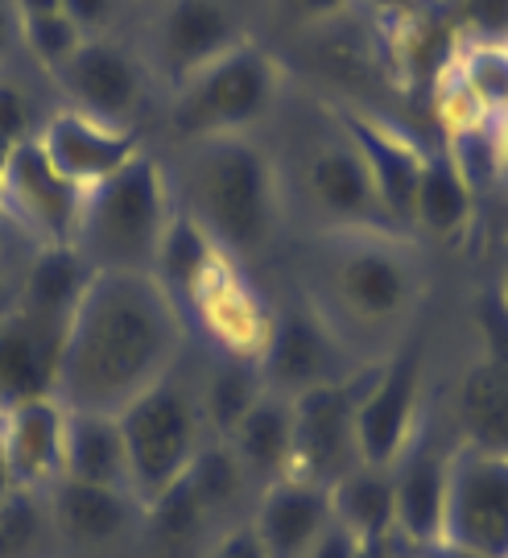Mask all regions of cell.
I'll list each match as a JSON object with an SVG mask.
<instances>
[{
	"label": "cell",
	"instance_id": "obj_16",
	"mask_svg": "<svg viewBox=\"0 0 508 558\" xmlns=\"http://www.w3.org/2000/svg\"><path fill=\"white\" fill-rule=\"evenodd\" d=\"M46 513L59 546L104 550V546H120L133 534L141 538L145 505L124 488H99V484L62 476L46 488Z\"/></svg>",
	"mask_w": 508,
	"mask_h": 558
},
{
	"label": "cell",
	"instance_id": "obj_45",
	"mask_svg": "<svg viewBox=\"0 0 508 558\" xmlns=\"http://www.w3.org/2000/svg\"><path fill=\"white\" fill-rule=\"evenodd\" d=\"M422 558H459V555H450V550H443V546H431V550H418Z\"/></svg>",
	"mask_w": 508,
	"mask_h": 558
},
{
	"label": "cell",
	"instance_id": "obj_33",
	"mask_svg": "<svg viewBox=\"0 0 508 558\" xmlns=\"http://www.w3.org/2000/svg\"><path fill=\"white\" fill-rule=\"evenodd\" d=\"M38 129H41V112L34 92L9 66H0V179H4L9 158L17 154L25 141L38 137Z\"/></svg>",
	"mask_w": 508,
	"mask_h": 558
},
{
	"label": "cell",
	"instance_id": "obj_38",
	"mask_svg": "<svg viewBox=\"0 0 508 558\" xmlns=\"http://www.w3.org/2000/svg\"><path fill=\"white\" fill-rule=\"evenodd\" d=\"M368 555H372L368 542H360L343 521L331 518V525L311 542V550L302 558H368Z\"/></svg>",
	"mask_w": 508,
	"mask_h": 558
},
{
	"label": "cell",
	"instance_id": "obj_29",
	"mask_svg": "<svg viewBox=\"0 0 508 558\" xmlns=\"http://www.w3.org/2000/svg\"><path fill=\"white\" fill-rule=\"evenodd\" d=\"M195 380H198V401H203L211 439H228V430H232L235 422L253 410V401L265 393L261 368H256V364H244V360L216 356V364Z\"/></svg>",
	"mask_w": 508,
	"mask_h": 558
},
{
	"label": "cell",
	"instance_id": "obj_46",
	"mask_svg": "<svg viewBox=\"0 0 508 558\" xmlns=\"http://www.w3.org/2000/svg\"><path fill=\"white\" fill-rule=\"evenodd\" d=\"M496 294L505 299V306H508V265H505V278H500V286H496Z\"/></svg>",
	"mask_w": 508,
	"mask_h": 558
},
{
	"label": "cell",
	"instance_id": "obj_47",
	"mask_svg": "<svg viewBox=\"0 0 508 558\" xmlns=\"http://www.w3.org/2000/svg\"><path fill=\"white\" fill-rule=\"evenodd\" d=\"M4 311H9V306H0V319H4Z\"/></svg>",
	"mask_w": 508,
	"mask_h": 558
},
{
	"label": "cell",
	"instance_id": "obj_40",
	"mask_svg": "<svg viewBox=\"0 0 508 558\" xmlns=\"http://www.w3.org/2000/svg\"><path fill=\"white\" fill-rule=\"evenodd\" d=\"M352 4L355 0H286L293 21H302V25H327V21L343 17Z\"/></svg>",
	"mask_w": 508,
	"mask_h": 558
},
{
	"label": "cell",
	"instance_id": "obj_30",
	"mask_svg": "<svg viewBox=\"0 0 508 558\" xmlns=\"http://www.w3.org/2000/svg\"><path fill=\"white\" fill-rule=\"evenodd\" d=\"M392 62L401 66V75L410 83H434L455 66V25H438L434 9L413 21H401L389 29Z\"/></svg>",
	"mask_w": 508,
	"mask_h": 558
},
{
	"label": "cell",
	"instance_id": "obj_32",
	"mask_svg": "<svg viewBox=\"0 0 508 558\" xmlns=\"http://www.w3.org/2000/svg\"><path fill=\"white\" fill-rule=\"evenodd\" d=\"M455 71L492 117H508V41H475L455 59Z\"/></svg>",
	"mask_w": 508,
	"mask_h": 558
},
{
	"label": "cell",
	"instance_id": "obj_25",
	"mask_svg": "<svg viewBox=\"0 0 508 558\" xmlns=\"http://www.w3.org/2000/svg\"><path fill=\"white\" fill-rule=\"evenodd\" d=\"M471 220H475V186L463 179V170L450 161L447 149L426 154L418 195H413L410 228L434 240H455L468 232Z\"/></svg>",
	"mask_w": 508,
	"mask_h": 558
},
{
	"label": "cell",
	"instance_id": "obj_17",
	"mask_svg": "<svg viewBox=\"0 0 508 558\" xmlns=\"http://www.w3.org/2000/svg\"><path fill=\"white\" fill-rule=\"evenodd\" d=\"M41 154L59 166L66 179L92 191L99 182L120 174L133 158L145 154L137 129H117V124H99V120L59 108L41 120L38 129Z\"/></svg>",
	"mask_w": 508,
	"mask_h": 558
},
{
	"label": "cell",
	"instance_id": "obj_43",
	"mask_svg": "<svg viewBox=\"0 0 508 558\" xmlns=\"http://www.w3.org/2000/svg\"><path fill=\"white\" fill-rule=\"evenodd\" d=\"M13 13L17 21L46 17V13H62V0H13Z\"/></svg>",
	"mask_w": 508,
	"mask_h": 558
},
{
	"label": "cell",
	"instance_id": "obj_31",
	"mask_svg": "<svg viewBox=\"0 0 508 558\" xmlns=\"http://www.w3.org/2000/svg\"><path fill=\"white\" fill-rule=\"evenodd\" d=\"M46 542H55L46 493L17 488L0 505V558H34Z\"/></svg>",
	"mask_w": 508,
	"mask_h": 558
},
{
	"label": "cell",
	"instance_id": "obj_5",
	"mask_svg": "<svg viewBox=\"0 0 508 558\" xmlns=\"http://www.w3.org/2000/svg\"><path fill=\"white\" fill-rule=\"evenodd\" d=\"M117 422L129 451V488L141 505L174 488L211 442L207 414L198 401V380L186 377L182 368L157 380L129 410H120Z\"/></svg>",
	"mask_w": 508,
	"mask_h": 558
},
{
	"label": "cell",
	"instance_id": "obj_2",
	"mask_svg": "<svg viewBox=\"0 0 508 558\" xmlns=\"http://www.w3.org/2000/svg\"><path fill=\"white\" fill-rule=\"evenodd\" d=\"M170 191L178 211L191 216L235 265L261 260L281 236V174L253 133L186 145V158L170 174Z\"/></svg>",
	"mask_w": 508,
	"mask_h": 558
},
{
	"label": "cell",
	"instance_id": "obj_8",
	"mask_svg": "<svg viewBox=\"0 0 508 558\" xmlns=\"http://www.w3.org/2000/svg\"><path fill=\"white\" fill-rule=\"evenodd\" d=\"M426 414V380H422V348L397 343L389 356L368 364L360 398H355V451L360 463L389 472L406 456Z\"/></svg>",
	"mask_w": 508,
	"mask_h": 558
},
{
	"label": "cell",
	"instance_id": "obj_27",
	"mask_svg": "<svg viewBox=\"0 0 508 558\" xmlns=\"http://www.w3.org/2000/svg\"><path fill=\"white\" fill-rule=\"evenodd\" d=\"M455 418L468 447L508 456V377L484 356H471L455 385Z\"/></svg>",
	"mask_w": 508,
	"mask_h": 558
},
{
	"label": "cell",
	"instance_id": "obj_24",
	"mask_svg": "<svg viewBox=\"0 0 508 558\" xmlns=\"http://www.w3.org/2000/svg\"><path fill=\"white\" fill-rule=\"evenodd\" d=\"M92 274L96 269L78 257V248H34V257L17 281V299L9 306H21L38 319L71 323Z\"/></svg>",
	"mask_w": 508,
	"mask_h": 558
},
{
	"label": "cell",
	"instance_id": "obj_14",
	"mask_svg": "<svg viewBox=\"0 0 508 558\" xmlns=\"http://www.w3.org/2000/svg\"><path fill=\"white\" fill-rule=\"evenodd\" d=\"M364 373H368V364L348 380H335V385H323V389L293 398L290 476L314 480V484L331 488L335 480L348 476L360 463V451H355V398H360Z\"/></svg>",
	"mask_w": 508,
	"mask_h": 558
},
{
	"label": "cell",
	"instance_id": "obj_6",
	"mask_svg": "<svg viewBox=\"0 0 508 558\" xmlns=\"http://www.w3.org/2000/svg\"><path fill=\"white\" fill-rule=\"evenodd\" d=\"M277 96H281L277 62L261 46L244 41L232 54L203 66L195 80L174 87L170 129L182 145L253 133L256 124L277 108Z\"/></svg>",
	"mask_w": 508,
	"mask_h": 558
},
{
	"label": "cell",
	"instance_id": "obj_39",
	"mask_svg": "<svg viewBox=\"0 0 508 558\" xmlns=\"http://www.w3.org/2000/svg\"><path fill=\"white\" fill-rule=\"evenodd\" d=\"M198 558H265V550H261V542L253 538V530L244 521V525H232L228 534H219Z\"/></svg>",
	"mask_w": 508,
	"mask_h": 558
},
{
	"label": "cell",
	"instance_id": "obj_12",
	"mask_svg": "<svg viewBox=\"0 0 508 558\" xmlns=\"http://www.w3.org/2000/svg\"><path fill=\"white\" fill-rule=\"evenodd\" d=\"M50 83L66 96L71 112H83L99 124H117V129H137L141 112L149 104L145 62L112 34L83 38L75 54L50 75Z\"/></svg>",
	"mask_w": 508,
	"mask_h": 558
},
{
	"label": "cell",
	"instance_id": "obj_28",
	"mask_svg": "<svg viewBox=\"0 0 508 558\" xmlns=\"http://www.w3.org/2000/svg\"><path fill=\"white\" fill-rule=\"evenodd\" d=\"M335 521H343L360 542L380 550L392 538V476L385 468L355 463L348 476L331 484Z\"/></svg>",
	"mask_w": 508,
	"mask_h": 558
},
{
	"label": "cell",
	"instance_id": "obj_44",
	"mask_svg": "<svg viewBox=\"0 0 508 558\" xmlns=\"http://www.w3.org/2000/svg\"><path fill=\"white\" fill-rule=\"evenodd\" d=\"M17 493V480H13V468H9V456H4V442H0V505Z\"/></svg>",
	"mask_w": 508,
	"mask_h": 558
},
{
	"label": "cell",
	"instance_id": "obj_11",
	"mask_svg": "<svg viewBox=\"0 0 508 558\" xmlns=\"http://www.w3.org/2000/svg\"><path fill=\"white\" fill-rule=\"evenodd\" d=\"M302 195L327 232H401L392 228L360 149L339 124L302 158Z\"/></svg>",
	"mask_w": 508,
	"mask_h": 558
},
{
	"label": "cell",
	"instance_id": "obj_21",
	"mask_svg": "<svg viewBox=\"0 0 508 558\" xmlns=\"http://www.w3.org/2000/svg\"><path fill=\"white\" fill-rule=\"evenodd\" d=\"M331 488L302 476H286L261 488L249 513V530L265 558H302L311 542L331 525Z\"/></svg>",
	"mask_w": 508,
	"mask_h": 558
},
{
	"label": "cell",
	"instance_id": "obj_48",
	"mask_svg": "<svg viewBox=\"0 0 508 558\" xmlns=\"http://www.w3.org/2000/svg\"><path fill=\"white\" fill-rule=\"evenodd\" d=\"M0 418H4V410H0Z\"/></svg>",
	"mask_w": 508,
	"mask_h": 558
},
{
	"label": "cell",
	"instance_id": "obj_26",
	"mask_svg": "<svg viewBox=\"0 0 508 558\" xmlns=\"http://www.w3.org/2000/svg\"><path fill=\"white\" fill-rule=\"evenodd\" d=\"M62 476L99 484V488H129V451L112 414H75L66 410V451H62Z\"/></svg>",
	"mask_w": 508,
	"mask_h": 558
},
{
	"label": "cell",
	"instance_id": "obj_15",
	"mask_svg": "<svg viewBox=\"0 0 508 558\" xmlns=\"http://www.w3.org/2000/svg\"><path fill=\"white\" fill-rule=\"evenodd\" d=\"M244 25L228 0H166L154 21V66L161 83L174 92L195 80L203 66L244 46Z\"/></svg>",
	"mask_w": 508,
	"mask_h": 558
},
{
	"label": "cell",
	"instance_id": "obj_3",
	"mask_svg": "<svg viewBox=\"0 0 508 558\" xmlns=\"http://www.w3.org/2000/svg\"><path fill=\"white\" fill-rule=\"evenodd\" d=\"M422 260L406 232H327L306 299L360 356V343L392 339L422 302Z\"/></svg>",
	"mask_w": 508,
	"mask_h": 558
},
{
	"label": "cell",
	"instance_id": "obj_4",
	"mask_svg": "<svg viewBox=\"0 0 508 558\" xmlns=\"http://www.w3.org/2000/svg\"><path fill=\"white\" fill-rule=\"evenodd\" d=\"M170 220H174L170 170L154 154H141L120 174L83 195L75 248L92 269L154 274Z\"/></svg>",
	"mask_w": 508,
	"mask_h": 558
},
{
	"label": "cell",
	"instance_id": "obj_22",
	"mask_svg": "<svg viewBox=\"0 0 508 558\" xmlns=\"http://www.w3.org/2000/svg\"><path fill=\"white\" fill-rule=\"evenodd\" d=\"M0 442H4V456H9L17 488L46 493L55 480H62L66 410L55 398L13 405L0 418Z\"/></svg>",
	"mask_w": 508,
	"mask_h": 558
},
{
	"label": "cell",
	"instance_id": "obj_20",
	"mask_svg": "<svg viewBox=\"0 0 508 558\" xmlns=\"http://www.w3.org/2000/svg\"><path fill=\"white\" fill-rule=\"evenodd\" d=\"M335 124L352 137L360 158L368 166L376 195L389 211L392 228H410L413 195H418V179H422V161L426 149L413 137H406L397 124L372 117V112H355V108H335Z\"/></svg>",
	"mask_w": 508,
	"mask_h": 558
},
{
	"label": "cell",
	"instance_id": "obj_42",
	"mask_svg": "<svg viewBox=\"0 0 508 558\" xmlns=\"http://www.w3.org/2000/svg\"><path fill=\"white\" fill-rule=\"evenodd\" d=\"M368 4L380 13V17L389 21V25L413 21V17H422V13H431L434 9V0H368Z\"/></svg>",
	"mask_w": 508,
	"mask_h": 558
},
{
	"label": "cell",
	"instance_id": "obj_36",
	"mask_svg": "<svg viewBox=\"0 0 508 558\" xmlns=\"http://www.w3.org/2000/svg\"><path fill=\"white\" fill-rule=\"evenodd\" d=\"M120 4L124 0H62V13L75 21L83 38H108L120 21Z\"/></svg>",
	"mask_w": 508,
	"mask_h": 558
},
{
	"label": "cell",
	"instance_id": "obj_13",
	"mask_svg": "<svg viewBox=\"0 0 508 558\" xmlns=\"http://www.w3.org/2000/svg\"><path fill=\"white\" fill-rule=\"evenodd\" d=\"M186 327L211 343V352L223 360L261 364L269 336H274L277 306L253 286L244 265L232 257L219 260L216 274L195 290V299L182 306Z\"/></svg>",
	"mask_w": 508,
	"mask_h": 558
},
{
	"label": "cell",
	"instance_id": "obj_18",
	"mask_svg": "<svg viewBox=\"0 0 508 558\" xmlns=\"http://www.w3.org/2000/svg\"><path fill=\"white\" fill-rule=\"evenodd\" d=\"M71 323L38 319L9 306L0 319V410L55 398Z\"/></svg>",
	"mask_w": 508,
	"mask_h": 558
},
{
	"label": "cell",
	"instance_id": "obj_7",
	"mask_svg": "<svg viewBox=\"0 0 508 558\" xmlns=\"http://www.w3.org/2000/svg\"><path fill=\"white\" fill-rule=\"evenodd\" d=\"M438 546L459 558H508V456L450 447Z\"/></svg>",
	"mask_w": 508,
	"mask_h": 558
},
{
	"label": "cell",
	"instance_id": "obj_1",
	"mask_svg": "<svg viewBox=\"0 0 508 558\" xmlns=\"http://www.w3.org/2000/svg\"><path fill=\"white\" fill-rule=\"evenodd\" d=\"M186 331L182 311L154 274L96 269L71 315L55 401L75 414L117 418L174 373Z\"/></svg>",
	"mask_w": 508,
	"mask_h": 558
},
{
	"label": "cell",
	"instance_id": "obj_49",
	"mask_svg": "<svg viewBox=\"0 0 508 558\" xmlns=\"http://www.w3.org/2000/svg\"><path fill=\"white\" fill-rule=\"evenodd\" d=\"M0 228H4V223H0Z\"/></svg>",
	"mask_w": 508,
	"mask_h": 558
},
{
	"label": "cell",
	"instance_id": "obj_37",
	"mask_svg": "<svg viewBox=\"0 0 508 558\" xmlns=\"http://www.w3.org/2000/svg\"><path fill=\"white\" fill-rule=\"evenodd\" d=\"M463 25L480 41H505L508 38V0H463Z\"/></svg>",
	"mask_w": 508,
	"mask_h": 558
},
{
	"label": "cell",
	"instance_id": "obj_10",
	"mask_svg": "<svg viewBox=\"0 0 508 558\" xmlns=\"http://www.w3.org/2000/svg\"><path fill=\"white\" fill-rule=\"evenodd\" d=\"M261 380L281 398H302L311 389L348 380L364 368V360L352 356V348L339 339L331 323L318 315L311 299L277 306L274 336L261 356Z\"/></svg>",
	"mask_w": 508,
	"mask_h": 558
},
{
	"label": "cell",
	"instance_id": "obj_34",
	"mask_svg": "<svg viewBox=\"0 0 508 558\" xmlns=\"http://www.w3.org/2000/svg\"><path fill=\"white\" fill-rule=\"evenodd\" d=\"M83 46V34L66 13H46V17L21 21V50L38 62L46 75H55L62 62Z\"/></svg>",
	"mask_w": 508,
	"mask_h": 558
},
{
	"label": "cell",
	"instance_id": "obj_23",
	"mask_svg": "<svg viewBox=\"0 0 508 558\" xmlns=\"http://www.w3.org/2000/svg\"><path fill=\"white\" fill-rule=\"evenodd\" d=\"M219 442H228V451L256 484V493L286 480L293 472V398L265 389L253 401V410L228 430V439Z\"/></svg>",
	"mask_w": 508,
	"mask_h": 558
},
{
	"label": "cell",
	"instance_id": "obj_9",
	"mask_svg": "<svg viewBox=\"0 0 508 558\" xmlns=\"http://www.w3.org/2000/svg\"><path fill=\"white\" fill-rule=\"evenodd\" d=\"M83 186L41 154L38 137L25 141L0 179V223L34 248H75L83 220Z\"/></svg>",
	"mask_w": 508,
	"mask_h": 558
},
{
	"label": "cell",
	"instance_id": "obj_19",
	"mask_svg": "<svg viewBox=\"0 0 508 558\" xmlns=\"http://www.w3.org/2000/svg\"><path fill=\"white\" fill-rule=\"evenodd\" d=\"M450 447H438L431 418L413 435L406 456L389 468L392 476V538H406L413 550L438 546L443 530V500H447Z\"/></svg>",
	"mask_w": 508,
	"mask_h": 558
},
{
	"label": "cell",
	"instance_id": "obj_35",
	"mask_svg": "<svg viewBox=\"0 0 508 558\" xmlns=\"http://www.w3.org/2000/svg\"><path fill=\"white\" fill-rule=\"evenodd\" d=\"M475 323H480V352H475V356H484L496 373L508 377V306L496 290H488V294L480 299Z\"/></svg>",
	"mask_w": 508,
	"mask_h": 558
},
{
	"label": "cell",
	"instance_id": "obj_41",
	"mask_svg": "<svg viewBox=\"0 0 508 558\" xmlns=\"http://www.w3.org/2000/svg\"><path fill=\"white\" fill-rule=\"evenodd\" d=\"M21 50V21L13 13V0H0V66H9Z\"/></svg>",
	"mask_w": 508,
	"mask_h": 558
}]
</instances>
